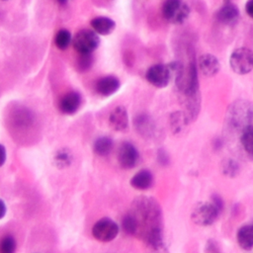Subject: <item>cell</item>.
<instances>
[{
	"instance_id": "6da1fadb",
	"label": "cell",
	"mask_w": 253,
	"mask_h": 253,
	"mask_svg": "<svg viewBox=\"0 0 253 253\" xmlns=\"http://www.w3.org/2000/svg\"><path fill=\"white\" fill-rule=\"evenodd\" d=\"M131 213L137 222L138 231L142 227L143 237L152 229L161 228V210L152 199L147 197L137 198L133 202Z\"/></svg>"
},
{
	"instance_id": "7a4b0ae2",
	"label": "cell",
	"mask_w": 253,
	"mask_h": 253,
	"mask_svg": "<svg viewBox=\"0 0 253 253\" xmlns=\"http://www.w3.org/2000/svg\"><path fill=\"white\" fill-rule=\"evenodd\" d=\"M222 203L219 198H214L211 203L203 202L198 204L192 211V220L201 226L211 225L218 217Z\"/></svg>"
},
{
	"instance_id": "3957f363",
	"label": "cell",
	"mask_w": 253,
	"mask_h": 253,
	"mask_svg": "<svg viewBox=\"0 0 253 253\" xmlns=\"http://www.w3.org/2000/svg\"><path fill=\"white\" fill-rule=\"evenodd\" d=\"M162 16L171 24H183L190 15V7L184 0H165L161 8Z\"/></svg>"
},
{
	"instance_id": "277c9868",
	"label": "cell",
	"mask_w": 253,
	"mask_h": 253,
	"mask_svg": "<svg viewBox=\"0 0 253 253\" xmlns=\"http://www.w3.org/2000/svg\"><path fill=\"white\" fill-rule=\"evenodd\" d=\"M229 66L238 75L248 74L253 70V50L248 47L235 48L229 56Z\"/></svg>"
},
{
	"instance_id": "5b68a950",
	"label": "cell",
	"mask_w": 253,
	"mask_h": 253,
	"mask_svg": "<svg viewBox=\"0 0 253 253\" xmlns=\"http://www.w3.org/2000/svg\"><path fill=\"white\" fill-rule=\"evenodd\" d=\"M100 44V38L92 30H81L72 39V45L78 53H92Z\"/></svg>"
},
{
	"instance_id": "8992f818",
	"label": "cell",
	"mask_w": 253,
	"mask_h": 253,
	"mask_svg": "<svg viewBox=\"0 0 253 253\" xmlns=\"http://www.w3.org/2000/svg\"><path fill=\"white\" fill-rule=\"evenodd\" d=\"M119 233L118 224L111 218L104 217L99 219L92 227V235L101 242H109L117 237Z\"/></svg>"
},
{
	"instance_id": "52a82bcc",
	"label": "cell",
	"mask_w": 253,
	"mask_h": 253,
	"mask_svg": "<svg viewBox=\"0 0 253 253\" xmlns=\"http://www.w3.org/2000/svg\"><path fill=\"white\" fill-rule=\"evenodd\" d=\"M145 79L156 88H165L171 82V75L167 64L151 65L145 72Z\"/></svg>"
},
{
	"instance_id": "ba28073f",
	"label": "cell",
	"mask_w": 253,
	"mask_h": 253,
	"mask_svg": "<svg viewBox=\"0 0 253 253\" xmlns=\"http://www.w3.org/2000/svg\"><path fill=\"white\" fill-rule=\"evenodd\" d=\"M139 160V153L136 147L127 141L123 142L118 150V161L121 167L125 169H131L135 167Z\"/></svg>"
},
{
	"instance_id": "9c48e42d",
	"label": "cell",
	"mask_w": 253,
	"mask_h": 253,
	"mask_svg": "<svg viewBox=\"0 0 253 253\" xmlns=\"http://www.w3.org/2000/svg\"><path fill=\"white\" fill-rule=\"evenodd\" d=\"M215 18L222 25L232 26L239 20V10L231 0H223V4L217 10Z\"/></svg>"
},
{
	"instance_id": "30bf717a",
	"label": "cell",
	"mask_w": 253,
	"mask_h": 253,
	"mask_svg": "<svg viewBox=\"0 0 253 253\" xmlns=\"http://www.w3.org/2000/svg\"><path fill=\"white\" fill-rule=\"evenodd\" d=\"M198 68L206 77H213L220 70V62L211 53H204L198 58Z\"/></svg>"
},
{
	"instance_id": "8fae6325",
	"label": "cell",
	"mask_w": 253,
	"mask_h": 253,
	"mask_svg": "<svg viewBox=\"0 0 253 253\" xmlns=\"http://www.w3.org/2000/svg\"><path fill=\"white\" fill-rule=\"evenodd\" d=\"M133 126L137 133L145 138L152 137L155 133V123L148 114H138L133 120Z\"/></svg>"
},
{
	"instance_id": "7c38bea8",
	"label": "cell",
	"mask_w": 253,
	"mask_h": 253,
	"mask_svg": "<svg viewBox=\"0 0 253 253\" xmlns=\"http://www.w3.org/2000/svg\"><path fill=\"white\" fill-rule=\"evenodd\" d=\"M110 126L117 131H125L128 127V115L124 106H118L109 116Z\"/></svg>"
},
{
	"instance_id": "4fadbf2b",
	"label": "cell",
	"mask_w": 253,
	"mask_h": 253,
	"mask_svg": "<svg viewBox=\"0 0 253 253\" xmlns=\"http://www.w3.org/2000/svg\"><path fill=\"white\" fill-rule=\"evenodd\" d=\"M80 105L81 95L78 92L71 91L62 96L58 103V108L65 115H73L79 110Z\"/></svg>"
},
{
	"instance_id": "5bb4252c",
	"label": "cell",
	"mask_w": 253,
	"mask_h": 253,
	"mask_svg": "<svg viewBox=\"0 0 253 253\" xmlns=\"http://www.w3.org/2000/svg\"><path fill=\"white\" fill-rule=\"evenodd\" d=\"M121 86V82L118 77L114 75H107L100 78L95 85L98 94L104 97H109L115 94Z\"/></svg>"
},
{
	"instance_id": "9a60e30c",
	"label": "cell",
	"mask_w": 253,
	"mask_h": 253,
	"mask_svg": "<svg viewBox=\"0 0 253 253\" xmlns=\"http://www.w3.org/2000/svg\"><path fill=\"white\" fill-rule=\"evenodd\" d=\"M93 31L97 35L108 36L112 34L116 29V22L109 17H96L90 22Z\"/></svg>"
},
{
	"instance_id": "2e32d148",
	"label": "cell",
	"mask_w": 253,
	"mask_h": 253,
	"mask_svg": "<svg viewBox=\"0 0 253 253\" xmlns=\"http://www.w3.org/2000/svg\"><path fill=\"white\" fill-rule=\"evenodd\" d=\"M153 176L148 170H140L130 179V185L137 190H146L151 187Z\"/></svg>"
},
{
	"instance_id": "e0dca14e",
	"label": "cell",
	"mask_w": 253,
	"mask_h": 253,
	"mask_svg": "<svg viewBox=\"0 0 253 253\" xmlns=\"http://www.w3.org/2000/svg\"><path fill=\"white\" fill-rule=\"evenodd\" d=\"M237 242L244 250L253 248V224H247L238 229Z\"/></svg>"
},
{
	"instance_id": "ac0fdd59",
	"label": "cell",
	"mask_w": 253,
	"mask_h": 253,
	"mask_svg": "<svg viewBox=\"0 0 253 253\" xmlns=\"http://www.w3.org/2000/svg\"><path fill=\"white\" fill-rule=\"evenodd\" d=\"M240 144L248 156L253 157V125L248 124L242 128Z\"/></svg>"
},
{
	"instance_id": "d6986e66",
	"label": "cell",
	"mask_w": 253,
	"mask_h": 253,
	"mask_svg": "<svg viewBox=\"0 0 253 253\" xmlns=\"http://www.w3.org/2000/svg\"><path fill=\"white\" fill-rule=\"evenodd\" d=\"M114 142L109 136H100L93 144L94 152L99 156H107L113 150Z\"/></svg>"
},
{
	"instance_id": "ffe728a7",
	"label": "cell",
	"mask_w": 253,
	"mask_h": 253,
	"mask_svg": "<svg viewBox=\"0 0 253 253\" xmlns=\"http://www.w3.org/2000/svg\"><path fill=\"white\" fill-rule=\"evenodd\" d=\"M73 160V156L72 153L69 149L67 148H61L58 149L53 156V163L57 168L63 169L66 168L68 166H70V164L72 163Z\"/></svg>"
},
{
	"instance_id": "44dd1931",
	"label": "cell",
	"mask_w": 253,
	"mask_h": 253,
	"mask_svg": "<svg viewBox=\"0 0 253 253\" xmlns=\"http://www.w3.org/2000/svg\"><path fill=\"white\" fill-rule=\"evenodd\" d=\"M71 42H72L71 34L69 31H67L65 29L59 30L57 32V34L55 35L54 43L58 49H61V50L66 49L69 46Z\"/></svg>"
},
{
	"instance_id": "7402d4cb",
	"label": "cell",
	"mask_w": 253,
	"mask_h": 253,
	"mask_svg": "<svg viewBox=\"0 0 253 253\" xmlns=\"http://www.w3.org/2000/svg\"><path fill=\"white\" fill-rule=\"evenodd\" d=\"M122 225H123V229L127 234L134 235L138 232L137 222H136V220H135V218H134V216L132 215L131 212H129V213H127L124 216L123 221H122Z\"/></svg>"
},
{
	"instance_id": "603a6c76",
	"label": "cell",
	"mask_w": 253,
	"mask_h": 253,
	"mask_svg": "<svg viewBox=\"0 0 253 253\" xmlns=\"http://www.w3.org/2000/svg\"><path fill=\"white\" fill-rule=\"evenodd\" d=\"M93 56L92 53H79V56L76 60V67L79 72L88 71L93 65Z\"/></svg>"
},
{
	"instance_id": "cb8c5ba5",
	"label": "cell",
	"mask_w": 253,
	"mask_h": 253,
	"mask_svg": "<svg viewBox=\"0 0 253 253\" xmlns=\"http://www.w3.org/2000/svg\"><path fill=\"white\" fill-rule=\"evenodd\" d=\"M170 124L171 126L173 128V131L175 133L180 132L181 129L184 127L185 124H187V120L184 116V114L182 112H175L171 115V119H170Z\"/></svg>"
},
{
	"instance_id": "d4e9b609",
	"label": "cell",
	"mask_w": 253,
	"mask_h": 253,
	"mask_svg": "<svg viewBox=\"0 0 253 253\" xmlns=\"http://www.w3.org/2000/svg\"><path fill=\"white\" fill-rule=\"evenodd\" d=\"M16 240L11 235H5L0 239V253H15Z\"/></svg>"
},
{
	"instance_id": "484cf974",
	"label": "cell",
	"mask_w": 253,
	"mask_h": 253,
	"mask_svg": "<svg viewBox=\"0 0 253 253\" xmlns=\"http://www.w3.org/2000/svg\"><path fill=\"white\" fill-rule=\"evenodd\" d=\"M238 165L236 164L235 161H232V160H229L225 163V165L223 166L224 168V173L226 174H229V175H233L234 173H236L238 167Z\"/></svg>"
},
{
	"instance_id": "4316f807",
	"label": "cell",
	"mask_w": 253,
	"mask_h": 253,
	"mask_svg": "<svg viewBox=\"0 0 253 253\" xmlns=\"http://www.w3.org/2000/svg\"><path fill=\"white\" fill-rule=\"evenodd\" d=\"M151 252L150 253H168L167 248L165 247V244H161V245H157V246H153V247H149Z\"/></svg>"
},
{
	"instance_id": "83f0119b",
	"label": "cell",
	"mask_w": 253,
	"mask_h": 253,
	"mask_svg": "<svg viewBox=\"0 0 253 253\" xmlns=\"http://www.w3.org/2000/svg\"><path fill=\"white\" fill-rule=\"evenodd\" d=\"M245 12L250 18L253 19V0H247L245 3Z\"/></svg>"
},
{
	"instance_id": "f1b7e54d",
	"label": "cell",
	"mask_w": 253,
	"mask_h": 253,
	"mask_svg": "<svg viewBox=\"0 0 253 253\" xmlns=\"http://www.w3.org/2000/svg\"><path fill=\"white\" fill-rule=\"evenodd\" d=\"M6 157H7L6 148H5V146L3 144H0V167L5 163Z\"/></svg>"
},
{
	"instance_id": "f546056e",
	"label": "cell",
	"mask_w": 253,
	"mask_h": 253,
	"mask_svg": "<svg viewBox=\"0 0 253 253\" xmlns=\"http://www.w3.org/2000/svg\"><path fill=\"white\" fill-rule=\"evenodd\" d=\"M6 211H7V208H6V205L4 203L3 200L0 199V219L3 218L6 214Z\"/></svg>"
},
{
	"instance_id": "4dcf8cb0",
	"label": "cell",
	"mask_w": 253,
	"mask_h": 253,
	"mask_svg": "<svg viewBox=\"0 0 253 253\" xmlns=\"http://www.w3.org/2000/svg\"><path fill=\"white\" fill-rule=\"evenodd\" d=\"M59 5H65L67 3V0H55Z\"/></svg>"
},
{
	"instance_id": "1f68e13d",
	"label": "cell",
	"mask_w": 253,
	"mask_h": 253,
	"mask_svg": "<svg viewBox=\"0 0 253 253\" xmlns=\"http://www.w3.org/2000/svg\"><path fill=\"white\" fill-rule=\"evenodd\" d=\"M3 1H6V0H3Z\"/></svg>"
}]
</instances>
